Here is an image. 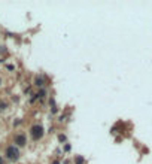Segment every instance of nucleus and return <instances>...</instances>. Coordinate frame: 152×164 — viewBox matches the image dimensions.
<instances>
[{
    "mask_svg": "<svg viewBox=\"0 0 152 164\" xmlns=\"http://www.w3.org/2000/svg\"><path fill=\"white\" fill-rule=\"evenodd\" d=\"M32 136L33 139H40L42 136H43V128H42V125H33L32 127Z\"/></svg>",
    "mask_w": 152,
    "mask_h": 164,
    "instance_id": "f257e3e1",
    "label": "nucleus"
},
{
    "mask_svg": "<svg viewBox=\"0 0 152 164\" xmlns=\"http://www.w3.org/2000/svg\"><path fill=\"white\" fill-rule=\"evenodd\" d=\"M6 154H8V157H9V158L15 160V158H18L19 152H18V149H17L15 146H9V148L6 149Z\"/></svg>",
    "mask_w": 152,
    "mask_h": 164,
    "instance_id": "f03ea898",
    "label": "nucleus"
},
{
    "mask_svg": "<svg viewBox=\"0 0 152 164\" xmlns=\"http://www.w3.org/2000/svg\"><path fill=\"white\" fill-rule=\"evenodd\" d=\"M15 142H17V143H18V145H25V137L23 136V134H18V136L15 137Z\"/></svg>",
    "mask_w": 152,
    "mask_h": 164,
    "instance_id": "7ed1b4c3",
    "label": "nucleus"
},
{
    "mask_svg": "<svg viewBox=\"0 0 152 164\" xmlns=\"http://www.w3.org/2000/svg\"><path fill=\"white\" fill-rule=\"evenodd\" d=\"M76 163H78V164H83V163H82V160H81V158H78V160H76Z\"/></svg>",
    "mask_w": 152,
    "mask_h": 164,
    "instance_id": "20e7f679",
    "label": "nucleus"
}]
</instances>
